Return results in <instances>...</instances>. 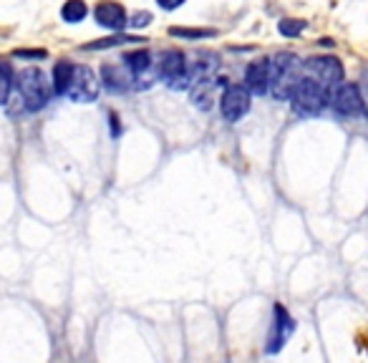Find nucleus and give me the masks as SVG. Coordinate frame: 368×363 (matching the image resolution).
<instances>
[{"label":"nucleus","mask_w":368,"mask_h":363,"mask_svg":"<svg viewBox=\"0 0 368 363\" xmlns=\"http://www.w3.org/2000/svg\"><path fill=\"white\" fill-rule=\"evenodd\" d=\"M300 81V60L296 53H278L270 58V94L278 101H290Z\"/></svg>","instance_id":"f257e3e1"},{"label":"nucleus","mask_w":368,"mask_h":363,"mask_svg":"<svg viewBox=\"0 0 368 363\" xmlns=\"http://www.w3.org/2000/svg\"><path fill=\"white\" fill-rule=\"evenodd\" d=\"M15 81H18L20 96H23L25 106H28L30 111H38L49 103L51 86H49V81H46V76H43L41 68H36V66L23 68V71H18V79Z\"/></svg>","instance_id":"f03ea898"},{"label":"nucleus","mask_w":368,"mask_h":363,"mask_svg":"<svg viewBox=\"0 0 368 363\" xmlns=\"http://www.w3.org/2000/svg\"><path fill=\"white\" fill-rule=\"evenodd\" d=\"M293 109L300 116H318L326 109V103L331 101V94L326 91V86H320L313 79H303L298 84L296 94H293Z\"/></svg>","instance_id":"7ed1b4c3"},{"label":"nucleus","mask_w":368,"mask_h":363,"mask_svg":"<svg viewBox=\"0 0 368 363\" xmlns=\"http://www.w3.org/2000/svg\"><path fill=\"white\" fill-rule=\"evenodd\" d=\"M159 76H162L164 81H167V86L175 91H184L192 86V81H189V71H187V63H184V53L177 49H167L162 51V56H159Z\"/></svg>","instance_id":"20e7f679"},{"label":"nucleus","mask_w":368,"mask_h":363,"mask_svg":"<svg viewBox=\"0 0 368 363\" xmlns=\"http://www.w3.org/2000/svg\"><path fill=\"white\" fill-rule=\"evenodd\" d=\"M303 71L308 73V79L318 81L320 86L326 89H336V86L343 81V63L333 56H315V58H308L303 63Z\"/></svg>","instance_id":"39448f33"},{"label":"nucleus","mask_w":368,"mask_h":363,"mask_svg":"<svg viewBox=\"0 0 368 363\" xmlns=\"http://www.w3.org/2000/svg\"><path fill=\"white\" fill-rule=\"evenodd\" d=\"M220 111H222L224 121H229V124L240 121L250 111V91L240 84L224 86V94L220 98Z\"/></svg>","instance_id":"423d86ee"},{"label":"nucleus","mask_w":368,"mask_h":363,"mask_svg":"<svg viewBox=\"0 0 368 363\" xmlns=\"http://www.w3.org/2000/svg\"><path fill=\"white\" fill-rule=\"evenodd\" d=\"M99 86H101V81L96 79V73L91 71L89 66H76L71 89H68L66 96H71V101H76V103H91V101H96Z\"/></svg>","instance_id":"0eeeda50"},{"label":"nucleus","mask_w":368,"mask_h":363,"mask_svg":"<svg viewBox=\"0 0 368 363\" xmlns=\"http://www.w3.org/2000/svg\"><path fill=\"white\" fill-rule=\"evenodd\" d=\"M333 109L343 116H358L363 111V96L356 84H338L331 94Z\"/></svg>","instance_id":"6e6552de"},{"label":"nucleus","mask_w":368,"mask_h":363,"mask_svg":"<svg viewBox=\"0 0 368 363\" xmlns=\"http://www.w3.org/2000/svg\"><path fill=\"white\" fill-rule=\"evenodd\" d=\"M272 313H275V321H272V333L270 338H267V353H278L283 351V345L288 343V338L293 336V331H296V321L290 318V313L280 302H275Z\"/></svg>","instance_id":"1a4fd4ad"},{"label":"nucleus","mask_w":368,"mask_h":363,"mask_svg":"<svg viewBox=\"0 0 368 363\" xmlns=\"http://www.w3.org/2000/svg\"><path fill=\"white\" fill-rule=\"evenodd\" d=\"M245 89L255 96H262V94L270 91V58L253 60L245 68Z\"/></svg>","instance_id":"9d476101"},{"label":"nucleus","mask_w":368,"mask_h":363,"mask_svg":"<svg viewBox=\"0 0 368 363\" xmlns=\"http://www.w3.org/2000/svg\"><path fill=\"white\" fill-rule=\"evenodd\" d=\"M94 18H96L99 25H103V28L109 30H121L129 23L127 11H124L119 3H114V0H101V3L94 8Z\"/></svg>","instance_id":"9b49d317"},{"label":"nucleus","mask_w":368,"mask_h":363,"mask_svg":"<svg viewBox=\"0 0 368 363\" xmlns=\"http://www.w3.org/2000/svg\"><path fill=\"white\" fill-rule=\"evenodd\" d=\"M220 68V60L215 53H210V51H205V53H199L197 60H194L192 66L187 68L189 71V81L194 84H202V81H215V73H217ZM189 86V89H192Z\"/></svg>","instance_id":"f8f14e48"},{"label":"nucleus","mask_w":368,"mask_h":363,"mask_svg":"<svg viewBox=\"0 0 368 363\" xmlns=\"http://www.w3.org/2000/svg\"><path fill=\"white\" fill-rule=\"evenodd\" d=\"M101 84L111 94H124L132 86V73L119 71V66H103L101 68Z\"/></svg>","instance_id":"ddd939ff"},{"label":"nucleus","mask_w":368,"mask_h":363,"mask_svg":"<svg viewBox=\"0 0 368 363\" xmlns=\"http://www.w3.org/2000/svg\"><path fill=\"white\" fill-rule=\"evenodd\" d=\"M73 71H76V66H73L71 60H58L53 66V91L56 94H68V89H71V81H73Z\"/></svg>","instance_id":"4468645a"},{"label":"nucleus","mask_w":368,"mask_h":363,"mask_svg":"<svg viewBox=\"0 0 368 363\" xmlns=\"http://www.w3.org/2000/svg\"><path fill=\"white\" fill-rule=\"evenodd\" d=\"M86 13H89V6L84 0H66L63 8H61V18L66 23H81L86 18Z\"/></svg>","instance_id":"2eb2a0df"},{"label":"nucleus","mask_w":368,"mask_h":363,"mask_svg":"<svg viewBox=\"0 0 368 363\" xmlns=\"http://www.w3.org/2000/svg\"><path fill=\"white\" fill-rule=\"evenodd\" d=\"M137 41H144V38H137V36H109V38H99L94 43H86L84 51H103V49H116V46H127V43H137Z\"/></svg>","instance_id":"dca6fc26"},{"label":"nucleus","mask_w":368,"mask_h":363,"mask_svg":"<svg viewBox=\"0 0 368 363\" xmlns=\"http://www.w3.org/2000/svg\"><path fill=\"white\" fill-rule=\"evenodd\" d=\"M170 36L175 38H189V41H197V38H212L217 36V30L215 28H170Z\"/></svg>","instance_id":"f3484780"},{"label":"nucleus","mask_w":368,"mask_h":363,"mask_svg":"<svg viewBox=\"0 0 368 363\" xmlns=\"http://www.w3.org/2000/svg\"><path fill=\"white\" fill-rule=\"evenodd\" d=\"M305 20H298V18H283L278 23V30H280V36H285V38H298L305 30Z\"/></svg>","instance_id":"a211bd4d"},{"label":"nucleus","mask_w":368,"mask_h":363,"mask_svg":"<svg viewBox=\"0 0 368 363\" xmlns=\"http://www.w3.org/2000/svg\"><path fill=\"white\" fill-rule=\"evenodd\" d=\"M8 98H11V71L0 66V106L8 103Z\"/></svg>","instance_id":"6ab92c4d"},{"label":"nucleus","mask_w":368,"mask_h":363,"mask_svg":"<svg viewBox=\"0 0 368 363\" xmlns=\"http://www.w3.org/2000/svg\"><path fill=\"white\" fill-rule=\"evenodd\" d=\"M46 51L43 49H33V51H15V58H46Z\"/></svg>","instance_id":"aec40b11"},{"label":"nucleus","mask_w":368,"mask_h":363,"mask_svg":"<svg viewBox=\"0 0 368 363\" xmlns=\"http://www.w3.org/2000/svg\"><path fill=\"white\" fill-rule=\"evenodd\" d=\"M151 23V15L149 13H137L132 20H129V25H134V28H144V25Z\"/></svg>","instance_id":"412c9836"},{"label":"nucleus","mask_w":368,"mask_h":363,"mask_svg":"<svg viewBox=\"0 0 368 363\" xmlns=\"http://www.w3.org/2000/svg\"><path fill=\"white\" fill-rule=\"evenodd\" d=\"M159 8H164V11H175V8H179L184 0H157Z\"/></svg>","instance_id":"4be33fe9"}]
</instances>
